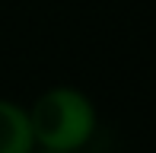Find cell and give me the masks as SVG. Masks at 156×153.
<instances>
[{
  "instance_id": "cell-1",
  "label": "cell",
  "mask_w": 156,
  "mask_h": 153,
  "mask_svg": "<svg viewBox=\"0 0 156 153\" xmlns=\"http://www.w3.org/2000/svg\"><path fill=\"white\" fill-rule=\"evenodd\" d=\"M26 112H29L35 147L41 150L76 153L96 134V109L73 86H51Z\"/></svg>"
},
{
  "instance_id": "cell-2",
  "label": "cell",
  "mask_w": 156,
  "mask_h": 153,
  "mask_svg": "<svg viewBox=\"0 0 156 153\" xmlns=\"http://www.w3.org/2000/svg\"><path fill=\"white\" fill-rule=\"evenodd\" d=\"M35 137L29 112L10 99H0V153H32Z\"/></svg>"
},
{
  "instance_id": "cell-3",
  "label": "cell",
  "mask_w": 156,
  "mask_h": 153,
  "mask_svg": "<svg viewBox=\"0 0 156 153\" xmlns=\"http://www.w3.org/2000/svg\"><path fill=\"white\" fill-rule=\"evenodd\" d=\"M41 153H54V150H41Z\"/></svg>"
}]
</instances>
